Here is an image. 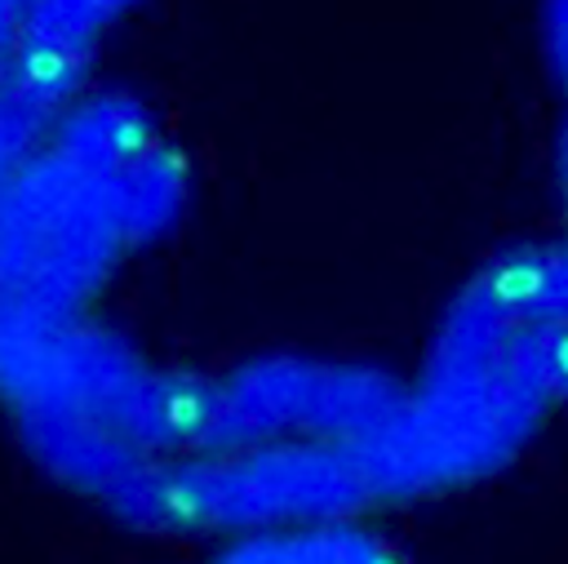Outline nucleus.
<instances>
[{
    "label": "nucleus",
    "instance_id": "3",
    "mask_svg": "<svg viewBox=\"0 0 568 564\" xmlns=\"http://www.w3.org/2000/svg\"><path fill=\"white\" fill-rule=\"evenodd\" d=\"M209 564H408L364 515H302L231 533Z\"/></svg>",
    "mask_w": 568,
    "mask_h": 564
},
{
    "label": "nucleus",
    "instance_id": "1",
    "mask_svg": "<svg viewBox=\"0 0 568 564\" xmlns=\"http://www.w3.org/2000/svg\"><path fill=\"white\" fill-rule=\"evenodd\" d=\"M568 191V124H564ZM568 204V200H564ZM435 449L466 475L497 471L568 404V222L466 280L413 382Z\"/></svg>",
    "mask_w": 568,
    "mask_h": 564
},
{
    "label": "nucleus",
    "instance_id": "4",
    "mask_svg": "<svg viewBox=\"0 0 568 564\" xmlns=\"http://www.w3.org/2000/svg\"><path fill=\"white\" fill-rule=\"evenodd\" d=\"M44 124H49V120H36V115H27V111L0 102V204H4V195H9V187H13V178H18V169H22L27 151H31L36 138L44 133Z\"/></svg>",
    "mask_w": 568,
    "mask_h": 564
},
{
    "label": "nucleus",
    "instance_id": "2",
    "mask_svg": "<svg viewBox=\"0 0 568 564\" xmlns=\"http://www.w3.org/2000/svg\"><path fill=\"white\" fill-rule=\"evenodd\" d=\"M142 0H0V102L53 120Z\"/></svg>",
    "mask_w": 568,
    "mask_h": 564
}]
</instances>
